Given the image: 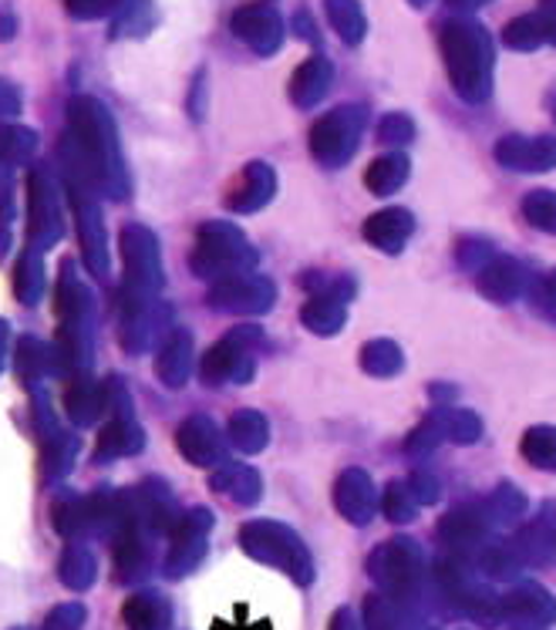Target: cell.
I'll return each instance as SVG.
<instances>
[{
  "label": "cell",
  "mask_w": 556,
  "mask_h": 630,
  "mask_svg": "<svg viewBox=\"0 0 556 630\" xmlns=\"http://www.w3.org/2000/svg\"><path fill=\"white\" fill-rule=\"evenodd\" d=\"M78 610H61L54 614V630H78Z\"/></svg>",
  "instance_id": "1"
}]
</instances>
